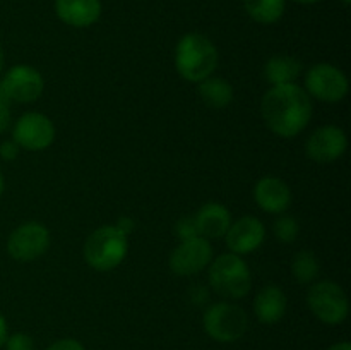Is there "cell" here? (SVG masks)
<instances>
[{
	"mask_svg": "<svg viewBox=\"0 0 351 350\" xmlns=\"http://www.w3.org/2000/svg\"><path fill=\"white\" fill-rule=\"evenodd\" d=\"M328 350H351V345H350V342H339V343H335V345L329 347Z\"/></svg>",
	"mask_w": 351,
	"mask_h": 350,
	"instance_id": "cell-30",
	"label": "cell"
},
{
	"mask_svg": "<svg viewBox=\"0 0 351 350\" xmlns=\"http://www.w3.org/2000/svg\"><path fill=\"white\" fill-rule=\"evenodd\" d=\"M10 127V100L0 82V134L5 132Z\"/></svg>",
	"mask_w": 351,
	"mask_h": 350,
	"instance_id": "cell-25",
	"label": "cell"
},
{
	"mask_svg": "<svg viewBox=\"0 0 351 350\" xmlns=\"http://www.w3.org/2000/svg\"><path fill=\"white\" fill-rule=\"evenodd\" d=\"M213 290L225 299L245 297L252 287V277L245 261L239 254H221L209 268Z\"/></svg>",
	"mask_w": 351,
	"mask_h": 350,
	"instance_id": "cell-4",
	"label": "cell"
},
{
	"mask_svg": "<svg viewBox=\"0 0 351 350\" xmlns=\"http://www.w3.org/2000/svg\"><path fill=\"white\" fill-rule=\"evenodd\" d=\"M197 93L199 98L209 108L221 110L226 108L233 102L232 84L228 81H225L223 78H213V75H209L204 81L199 82Z\"/></svg>",
	"mask_w": 351,
	"mask_h": 350,
	"instance_id": "cell-18",
	"label": "cell"
},
{
	"mask_svg": "<svg viewBox=\"0 0 351 350\" xmlns=\"http://www.w3.org/2000/svg\"><path fill=\"white\" fill-rule=\"evenodd\" d=\"M55 139V126L47 115L36 112L24 113L16 120L12 141L27 151L47 150Z\"/></svg>",
	"mask_w": 351,
	"mask_h": 350,
	"instance_id": "cell-9",
	"label": "cell"
},
{
	"mask_svg": "<svg viewBox=\"0 0 351 350\" xmlns=\"http://www.w3.org/2000/svg\"><path fill=\"white\" fill-rule=\"evenodd\" d=\"M348 148L345 130L336 126L319 127L307 139V156L315 163H332L345 154Z\"/></svg>",
	"mask_w": 351,
	"mask_h": 350,
	"instance_id": "cell-11",
	"label": "cell"
},
{
	"mask_svg": "<svg viewBox=\"0 0 351 350\" xmlns=\"http://www.w3.org/2000/svg\"><path fill=\"white\" fill-rule=\"evenodd\" d=\"M50 232L38 222H27L12 230L7 240V253L19 263H29L47 253Z\"/></svg>",
	"mask_w": 351,
	"mask_h": 350,
	"instance_id": "cell-7",
	"label": "cell"
},
{
	"mask_svg": "<svg viewBox=\"0 0 351 350\" xmlns=\"http://www.w3.org/2000/svg\"><path fill=\"white\" fill-rule=\"evenodd\" d=\"M263 117L274 134L295 137L311 122V96L295 82L273 86L263 98Z\"/></svg>",
	"mask_w": 351,
	"mask_h": 350,
	"instance_id": "cell-1",
	"label": "cell"
},
{
	"mask_svg": "<svg viewBox=\"0 0 351 350\" xmlns=\"http://www.w3.org/2000/svg\"><path fill=\"white\" fill-rule=\"evenodd\" d=\"M175 233L180 240H189L194 239V237H199V230H197V223H195L194 216H184L177 222L175 225Z\"/></svg>",
	"mask_w": 351,
	"mask_h": 350,
	"instance_id": "cell-23",
	"label": "cell"
},
{
	"mask_svg": "<svg viewBox=\"0 0 351 350\" xmlns=\"http://www.w3.org/2000/svg\"><path fill=\"white\" fill-rule=\"evenodd\" d=\"M117 226H119V229L122 230V232L125 233V235H129V233L134 230V226H136V223H134L130 218H127V216H122V218H120L119 222H117Z\"/></svg>",
	"mask_w": 351,
	"mask_h": 350,
	"instance_id": "cell-28",
	"label": "cell"
},
{
	"mask_svg": "<svg viewBox=\"0 0 351 350\" xmlns=\"http://www.w3.org/2000/svg\"><path fill=\"white\" fill-rule=\"evenodd\" d=\"M307 304L315 318L326 325H341L348 318V297L335 281L324 280L312 285L307 294Z\"/></svg>",
	"mask_w": 351,
	"mask_h": 350,
	"instance_id": "cell-6",
	"label": "cell"
},
{
	"mask_svg": "<svg viewBox=\"0 0 351 350\" xmlns=\"http://www.w3.org/2000/svg\"><path fill=\"white\" fill-rule=\"evenodd\" d=\"M55 12L72 27H88L101 16L99 0H55Z\"/></svg>",
	"mask_w": 351,
	"mask_h": 350,
	"instance_id": "cell-15",
	"label": "cell"
},
{
	"mask_svg": "<svg viewBox=\"0 0 351 350\" xmlns=\"http://www.w3.org/2000/svg\"><path fill=\"white\" fill-rule=\"evenodd\" d=\"M7 335H9V331H7V321H5V318L0 314V349H2L3 343H5Z\"/></svg>",
	"mask_w": 351,
	"mask_h": 350,
	"instance_id": "cell-29",
	"label": "cell"
},
{
	"mask_svg": "<svg viewBox=\"0 0 351 350\" xmlns=\"http://www.w3.org/2000/svg\"><path fill=\"white\" fill-rule=\"evenodd\" d=\"M3 187H5V182H3V175H2V172H0V196H2Z\"/></svg>",
	"mask_w": 351,
	"mask_h": 350,
	"instance_id": "cell-32",
	"label": "cell"
},
{
	"mask_svg": "<svg viewBox=\"0 0 351 350\" xmlns=\"http://www.w3.org/2000/svg\"><path fill=\"white\" fill-rule=\"evenodd\" d=\"M305 88L321 102H341L348 95V79L331 64H315L305 75Z\"/></svg>",
	"mask_w": 351,
	"mask_h": 350,
	"instance_id": "cell-8",
	"label": "cell"
},
{
	"mask_svg": "<svg viewBox=\"0 0 351 350\" xmlns=\"http://www.w3.org/2000/svg\"><path fill=\"white\" fill-rule=\"evenodd\" d=\"M226 246L233 254H249L259 249L266 239V229L263 222L254 216H242L225 233Z\"/></svg>",
	"mask_w": 351,
	"mask_h": 350,
	"instance_id": "cell-13",
	"label": "cell"
},
{
	"mask_svg": "<svg viewBox=\"0 0 351 350\" xmlns=\"http://www.w3.org/2000/svg\"><path fill=\"white\" fill-rule=\"evenodd\" d=\"M19 144L16 141H3L0 144V158L5 161H14L17 156H19Z\"/></svg>",
	"mask_w": 351,
	"mask_h": 350,
	"instance_id": "cell-26",
	"label": "cell"
},
{
	"mask_svg": "<svg viewBox=\"0 0 351 350\" xmlns=\"http://www.w3.org/2000/svg\"><path fill=\"white\" fill-rule=\"evenodd\" d=\"M213 259V247L204 237L182 240L180 246L171 253L170 270L178 277H191L204 270Z\"/></svg>",
	"mask_w": 351,
	"mask_h": 350,
	"instance_id": "cell-10",
	"label": "cell"
},
{
	"mask_svg": "<svg viewBox=\"0 0 351 350\" xmlns=\"http://www.w3.org/2000/svg\"><path fill=\"white\" fill-rule=\"evenodd\" d=\"M302 62L288 55H276L264 65V78L273 86L290 84L300 75Z\"/></svg>",
	"mask_w": 351,
	"mask_h": 350,
	"instance_id": "cell-19",
	"label": "cell"
},
{
	"mask_svg": "<svg viewBox=\"0 0 351 350\" xmlns=\"http://www.w3.org/2000/svg\"><path fill=\"white\" fill-rule=\"evenodd\" d=\"M129 253V235L117 225L96 229L84 244V259L93 270L110 271L119 266Z\"/></svg>",
	"mask_w": 351,
	"mask_h": 350,
	"instance_id": "cell-3",
	"label": "cell"
},
{
	"mask_svg": "<svg viewBox=\"0 0 351 350\" xmlns=\"http://www.w3.org/2000/svg\"><path fill=\"white\" fill-rule=\"evenodd\" d=\"M249 328L245 311L235 304L218 302L204 312V329L219 343H233L242 338Z\"/></svg>",
	"mask_w": 351,
	"mask_h": 350,
	"instance_id": "cell-5",
	"label": "cell"
},
{
	"mask_svg": "<svg viewBox=\"0 0 351 350\" xmlns=\"http://www.w3.org/2000/svg\"><path fill=\"white\" fill-rule=\"evenodd\" d=\"M197 223L199 235L204 239H219L228 232L232 225V215L228 208H225L219 202H206L197 215H194Z\"/></svg>",
	"mask_w": 351,
	"mask_h": 350,
	"instance_id": "cell-16",
	"label": "cell"
},
{
	"mask_svg": "<svg viewBox=\"0 0 351 350\" xmlns=\"http://www.w3.org/2000/svg\"><path fill=\"white\" fill-rule=\"evenodd\" d=\"M47 350H86L82 347L81 342L74 338H64V340H57L55 343H51Z\"/></svg>",
	"mask_w": 351,
	"mask_h": 350,
	"instance_id": "cell-27",
	"label": "cell"
},
{
	"mask_svg": "<svg viewBox=\"0 0 351 350\" xmlns=\"http://www.w3.org/2000/svg\"><path fill=\"white\" fill-rule=\"evenodd\" d=\"M254 312L263 325H276L287 312V295L276 285H267L257 294Z\"/></svg>",
	"mask_w": 351,
	"mask_h": 350,
	"instance_id": "cell-17",
	"label": "cell"
},
{
	"mask_svg": "<svg viewBox=\"0 0 351 350\" xmlns=\"http://www.w3.org/2000/svg\"><path fill=\"white\" fill-rule=\"evenodd\" d=\"M247 14L259 24H274L283 17L285 0H243Z\"/></svg>",
	"mask_w": 351,
	"mask_h": 350,
	"instance_id": "cell-20",
	"label": "cell"
},
{
	"mask_svg": "<svg viewBox=\"0 0 351 350\" xmlns=\"http://www.w3.org/2000/svg\"><path fill=\"white\" fill-rule=\"evenodd\" d=\"M2 67H3V48L2 45H0V72H2Z\"/></svg>",
	"mask_w": 351,
	"mask_h": 350,
	"instance_id": "cell-33",
	"label": "cell"
},
{
	"mask_svg": "<svg viewBox=\"0 0 351 350\" xmlns=\"http://www.w3.org/2000/svg\"><path fill=\"white\" fill-rule=\"evenodd\" d=\"M3 347H5V350H34V342L27 333L19 331L7 335Z\"/></svg>",
	"mask_w": 351,
	"mask_h": 350,
	"instance_id": "cell-24",
	"label": "cell"
},
{
	"mask_svg": "<svg viewBox=\"0 0 351 350\" xmlns=\"http://www.w3.org/2000/svg\"><path fill=\"white\" fill-rule=\"evenodd\" d=\"M291 273L300 283H311L319 275V261L312 250H300L291 261Z\"/></svg>",
	"mask_w": 351,
	"mask_h": 350,
	"instance_id": "cell-21",
	"label": "cell"
},
{
	"mask_svg": "<svg viewBox=\"0 0 351 350\" xmlns=\"http://www.w3.org/2000/svg\"><path fill=\"white\" fill-rule=\"evenodd\" d=\"M343 3H345V5H350L351 0H343Z\"/></svg>",
	"mask_w": 351,
	"mask_h": 350,
	"instance_id": "cell-34",
	"label": "cell"
},
{
	"mask_svg": "<svg viewBox=\"0 0 351 350\" xmlns=\"http://www.w3.org/2000/svg\"><path fill=\"white\" fill-rule=\"evenodd\" d=\"M3 89L10 102L17 103H31L38 100L43 93V78L36 69L29 65H14L9 69L2 81Z\"/></svg>",
	"mask_w": 351,
	"mask_h": 350,
	"instance_id": "cell-12",
	"label": "cell"
},
{
	"mask_svg": "<svg viewBox=\"0 0 351 350\" xmlns=\"http://www.w3.org/2000/svg\"><path fill=\"white\" fill-rule=\"evenodd\" d=\"M178 74L191 82H201L213 75L218 65V50L208 36L187 33L180 38L175 50Z\"/></svg>",
	"mask_w": 351,
	"mask_h": 350,
	"instance_id": "cell-2",
	"label": "cell"
},
{
	"mask_svg": "<svg viewBox=\"0 0 351 350\" xmlns=\"http://www.w3.org/2000/svg\"><path fill=\"white\" fill-rule=\"evenodd\" d=\"M274 235L280 242L291 244L298 237V223L293 216H280L274 222Z\"/></svg>",
	"mask_w": 351,
	"mask_h": 350,
	"instance_id": "cell-22",
	"label": "cell"
},
{
	"mask_svg": "<svg viewBox=\"0 0 351 350\" xmlns=\"http://www.w3.org/2000/svg\"><path fill=\"white\" fill-rule=\"evenodd\" d=\"M254 198L264 211L283 213L290 208L291 191L281 178L264 177L254 187Z\"/></svg>",
	"mask_w": 351,
	"mask_h": 350,
	"instance_id": "cell-14",
	"label": "cell"
},
{
	"mask_svg": "<svg viewBox=\"0 0 351 350\" xmlns=\"http://www.w3.org/2000/svg\"><path fill=\"white\" fill-rule=\"evenodd\" d=\"M295 2L304 3V5H312V3H317V2H321V0H295Z\"/></svg>",
	"mask_w": 351,
	"mask_h": 350,
	"instance_id": "cell-31",
	"label": "cell"
}]
</instances>
